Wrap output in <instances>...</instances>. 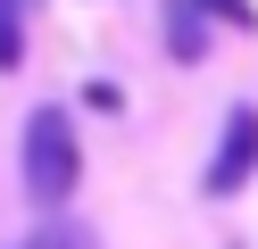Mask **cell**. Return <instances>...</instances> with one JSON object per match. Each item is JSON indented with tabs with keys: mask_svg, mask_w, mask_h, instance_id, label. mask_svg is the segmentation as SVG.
Returning a JSON list of instances; mask_svg holds the SVG:
<instances>
[{
	"mask_svg": "<svg viewBox=\"0 0 258 249\" xmlns=\"http://www.w3.org/2000/svg\"><path fill=\"white\" fill-rule=\"evenodd\" d=\"M250 175H258V108L241 100V108H225V133H217V158H208L200 191H208V199H233Z\"/></svg>",
	"mask_w": 258,
	"mask_h": 249,
	"instance_id": "2",
	"label": "cell"
},
{
	"mask_svg": "<svg viewBox=\"0 0 258 249\" xmlns=\"http://www.w3.org/2000/svg\"><path fill=\"white\" fill-rule=\"evenodd\" d=\"M25 249H92V241H84V232H75V224H58V216H50V224H42V232H34V241H25Z\"/></svg>",
	"mask_w": 258,
	"mask_h": 249,
	"instance_id": "5",
	"label": "cell"
},
{
	"mask_svg": "<svg viewBox=\"0 0 258 249\" xmlns=\"http://www.w3.org/2000/svg\"><path fill=\"white\" fill-rule=\"evenodd\" d=\"M208 17H225V25H250V0H200Z\"/></svg>",
	"mask_w": 258,
	"mask_h": 249,
	"instance_id": "6",
	"label": "cell"
},
{
	"mask_svg": "<svg viewBox=\"0 0 258 249\" xmlns=\"http://www.w3.org/2000/svg\"><path fill=\"white\" fill-rule=\"evenodd\" d=\"M17 175H25V199L34 208H67L75 183H84V141H75V116L67 108H34L17 133Z\"/></svg>",
	"mask_w": 258,
	"mask_h": 249,
	"instance_id": "1",
	"label": "cell"
},
{
	"mask_svg": "<svg viewBox=\"0 0 258 249\" xmlns=\"http://www.w3.org/2000/svg\"><path fill=\"white\" fill-rule=\"evenodd\" d=\"M167 50H175V58H200V50H208V25H200V0H167Z\"/></svg>",
	"mask_w": 258,
	"mask_h": 249,
	"instance_id": "3",
	"label": "cell"
},
{
	"mask_svg": "<svg viewBox=\"0 0 258 249\" xmlns=\"http://www.w3.org/2000/svg\"><path fill=\"white\" fill-rule=\"evenodd\" d=\"M25 58V0H0V75Z\"/></svg>",
	"mask_w": 258,
	"mask_h": 249,
	"instance_id": "4",
	"label": "cell"
},
{
	"mask_svg": "<svg viewBox=\"0 0 258 249\" xmlns=\"http://www.w3.org/2000/svg\"><path fill=\"white\" fill-rule=\"evenodd\" d=\"M25 9H34V0H25Z\"/></svg>",
	"mask_w": 258,
	"mask_h": 249,
	"instance_id": "7",
	"label": "cell"
}]
</instances>
